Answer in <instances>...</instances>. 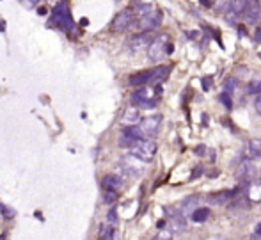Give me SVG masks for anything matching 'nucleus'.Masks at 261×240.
Returning <instances> with one entry per match:
<instances>
[{"label": "nucleus", "instance_id": "1", "mask_svg": "<svg viewBox=\"0 0 261 240\" xmlns=\"http://www.w3.org/2000/svg\"><path fill=\"white\" fill-rule=\"evenodd\" d=\"M137 14V27L142 28L144 32L155 31L162 23V11L151 4H137L135 7Z\"/></svg>", "mask_w": 261, "mask_h": 240}, {"label": "nucleus", "instance_id": "2", "mask_svg": "<svg viewBox=\"0 0 261 240\" xmlns=\"http://www.w3.org/2000/svg\"><path fill=\"white\" fill-rule=\"evenodd\" d=\"M160 93L162 89L158 85H142L132 95V103L137 107H142V109H151L157 105V98Z\"/></svg>", "mask_w": 261, "mask_h": 240}, {"label": "nucleus", "instance_id": "3", "mask_svg": "<svg viewBox=\"0 0 261 240\" xmlns=\"http://www.w3.org/2000/svg\"><path fill=\"white\" fill-rule=\"evenodd\" d=\"M171 52H172V46L169 34H160L157 38H153V41H151L150 48H148V57L153 63H158L165 53H171Z\"/></svg>", "mask_w": 261, "mask_h": 240}, {"label": "nucleus", "instance_id": "4", "mask_svg": "<svg viewBox=\"0 0 261 240\" xmlns=\"http://www.w3.org/2000/svg\"><path fill=\"white\" fill-rule=\"evenodd\" d=\"M130 153L135 155L137 159L144 160V162H151L155 153H157V142L151 141V139H139V141L130 148Z\"/></svg>", "mask_w": 261, "mask_h": 240}, {"label": "nucleus", "instance_id": "5", "mask_svg": "<svg viewBox=\"0 0 261 240\" xmlns=\"http://www.w3.org/2000/svg\"><path fill=\"white\" fill-rule=\"evenodd\" d=\"M137 23V14L135 9H123L121 13L115 14V18L112 20L110 28L114 32H125L128 31L132 25Z\"/></svg>", "mask_w": 261, "mask_h": 240}, {"label": "nucleus", "instance_id": "6", "mask_svg": "<svg viewBox=\"0 0 261 240\" xmlns=\"http://www.w3.org/2000/svg\"><path fill=\"white\" fill-rule=\"evenodd\" d=\"M52 21L61 27L63 31H70L71 28V16H70V9H68L66 2H59L57 7L53 9V18Z\"/></svg>", "mask_w": 261, "mask_h": 240}, {"label": "nucleus", "instance_id": "7", "mask_svg": "<svg viewBox=\"0 0 261 240\" xmlns=\"http://www.w3.org/2000/svg\"><path fill=\"white\" fill-rule=\"evenodd\" d=\"M160 125H162V116L160 114H153V116L144 117V119L139 123V128H140V132H142L144 139H150L158 134Z\"/></svg>", "mask_w": 261, "mask_h": 240}, {"label": "nucleus", "instance_id": "8", "mask_svg": "<svg viewBox=\"0 0 261 240\" xmlns=\"http://www.w3.org/2000/svg\"><path fill=\"white\" fill-rule=\"evenodd\" d=\"M121 167L130 176H140L144 173V160L137 159L135 155H126L121 160Z\"/></svg>", "mask_w": 261, "mask_h": 240}, {"label": "nucleus", "instance_id": "9", "mask_svg": "<svg viewBox=\"0 0 261 240\" xmlns=\"http://www.w3.org/2000/svg\"><path fill=\"white\" fill-rule=\"evenodd\" d=\"M151 41H153V38H151L150 32H140V34L133 36L132 39L128 41V46L132 52H142V50L150 48Z\"/></svg>", "mask_w": 261, "mask_h": 240}, {"label": "nucleus", "instance_id": "10", "mask_svg": "<svg viewBox=\"0 0 261 240\" xmlns=\"http://www.w3.org/2000/svg\"><path fill=\"white\" fill-rule=\"evenodd\" d=\"M140 110H139V107H128V109L125 110V114L121 116V123L123 125H126V127H133V125H137V123H140Z\"/></svg>", "mask_w": 261, "mask_h": 240}, {"label": "nucleus", "instance_id": "11", "mask_svg": "<svg viewBox=\"0 0 261 240\" xmlns=\"http://www.w3.org/2000/svg\"><path fill=\"white\" fill-rule=\"evenodd\" d=\"M128 82H130V85H133V87H142V85H150V82H151V70L139 71V73L130 75Z\"/></svg>", "mask_w": 261, "mask_h": 240}, {"label": "nucleus", "instance_id": "12", "mask_svg": "<svg viewBox=\"0 0 261 240\" xmlns=\"http://www.w3.org/2000/svg\"><path fill=\"white\" fill-rule=\"evenodd\" d=\"M245 155L249 160L261 159V139H251L245 146Z\"/></svg>", "mask_w": 261, "mask_h": 240}, {"label": "nucleus", "instance_id": "13", "mask_svg": "<svg viewBox=\"0 0 261 240\" xmlns=\"http://www.w3.org/2000/svg\"><path fill=\"white\" fill-rule=\"evenodd\" d=\"M235 196V192L231 191H220V192H213L208 196V203L210 205H224V203L231 201Z\"/></svg>", "mask_w": 261, "mask_h": 240}, {"label": "nucleus", "instance_id": "14", "mask_svg": "<svg viewBox=\"0 0 261 240\" xmlns=\"http://www.w3.org/2000/svg\"><path fill=\"white\" fill-rule=\"evenodd\" d=\"M169 71H171V66H157L151 70V85H157L160 82H164L165 78L169 77Z\"/></svg>", "mask_w": 261, "mask_h": 240}, {"label": "nucleus", "instance_id": "15", "mask_svg": "<svg viewBox=\"0 0 261 240\" xmlns=\"http://www.w3.org/2000/svg\"><path fill=\"white\" fill-rule=\"evenodd\" d=\"M101 185H103V191H118L123 185V178L119 174H107L101 180Z\"/></svg>", "mask_w": 261, "mask_h": 240}, {"label": "nucleus", "instance_id": "16", "mask_svg": "<svg viewBox=\"0 0 261 240\" xmlns=\"http://www.w3.org/2000/svg\"><path fill=\"white\" fill-rule=\"evenodd\" d=\"M244 16H245V20H247L249 23H254V21H258L259 16H261V6H259V2H254V0H251L249 7L245 9Z\"/></svg>", "mask_w": 261, "mask_h": 240}, {"label": "nucleus", "instance_id": "17", "mask_svg": "<svg viewBox=\"0 0 261 240\" xmlns=\"http://www.w3.org/2000/svg\"><path fill=\"white\" fill-rule=\"evenodd\" d=\"M251 0H231L229 2V14H235V16H240V14L245 13V9L249 7Z\"/></svg>", "mask_w": 261, "mask_h": 240}, {"label": "nucleus", "instance_id": "18", "mask_svg": "<svg viewBox=\"0 0 261 240\" xmlns=\"http://www.w3.org/2000/svg\"><path fill=\"white\" fill-rule=\"evenodd\" d=\"M195 208H199V198L197 196H192V198H187L183 203L180 205V210L183 214H190L192 216V212H194Z\"/></svg>", "mask_w": 261, "mask_h": 240}, {"label": "nucleus", "instance_id": "19", "mask_svg": "<svg viewBox=\"0 0 261 240\" xmlns=\"http://www.w3.org/2000/svg\"><path fill=\"white\" fill-rule=\"evenodd\" d=\"M169 219H171V224H172L174 231H183L185 230V219H183V216H181L180 212H172Z\"/></svg>", "mask_w": 261, "mask_h": 240}, {"label": "nucleus", "instance_id": "20", "mask_svg": "<svg viewBox=\"0 0 261 240\" xmlns=\"http://www.w3.org/2000/svg\"><path fill=\"white\" fill-rule=\"evenodd\" d=\"M192 221H194V223H205L206 219H208L210 217V208H201V206H199V208H195L194 212H192Z\"/></svg>", "mask_w": 261, "mask_h": 240}, {"label": "nucleus", "instance_id": "21", "mask_svg": "<svg viewBox=\"0 0 261 240\" xmlns=\"http://www.w3.org/2000/svg\"><path fill=\"white\" fill-rule=\"evenodd\" d=\"M247 93H251V95H259L261 93V77H254L251 82H249Z\"/></svg>", "mask_w": 261, "mask_h": 240}, {"label": "nucleus", "instance_id": "22", "mask_svg": "<svg viewBox=\"0 0 261 240\" xmlns=\"http://www.w3.org/2000/svg\"><path fill=\"white\" fill-rule=\"evenodd\" d=\"M153 240H172V230L162 228V230H158V233L153 237Z\"/></svg>", "mask_w": 261, "mask_h": 240}, {"label": "nucleus", "instance_id": "23", "mask_svg": "<svg viewBox=\"0 0 261 240\" xmlns=\"http://www.w3.org/2000/svg\"><path fill=\"white\" fill-rule=\"evenodd\" d=\"M115 199H118V191H105L103 192V201L107 203V205L115 203Z\"/></svg>", "mask_w": 261, "mask_h": 240}, {"label": "nucleus", "instance_id": "24", "mask_svg": "<svg viewBox=\"0 0 261 240\" xmlns=\"http://www.w3.org/2000/svg\"><path fill=\"white\" fill-rule=\"evenodd\" d=\"M252 174V166L251 164H244V166L240 167V171L237 173L238 178H244V176H251Z\"/></svg>", "mask_w": 261, "mask_h": 240}, {"label": "nucleus", "instance_id": "25", "mask_svg": "<svg viewBox=\"0 0 261 240\" xmlns=\"http://www.w3.org/2000/svg\"><path fill=\"white\" fill-rule=\"evenodd\" d=\"M0 214H2L6 219H13L14 217V210L9 208V206H6L4 203H0Z\"/></svg>", "mask_w": 261, "mask_h": 240}, {"label": "nucleus", "instance_id": "26", "mask_svg": "<svg viewBox=\"0 0 261 240\" xmlns=\"http://www.w3.org/2000/svg\"><path fill=\"white\" fill-rule=\"evenodd\" d=\"M235 87H237V78H227L226 84H224V93H233Z\"/></svg>", "mask_w": 261, "mask_h": 240}, {"label": "nucleus", "instance_id": "27", "mask_svg": "<svg viewBox=\"0 0 261 240\" xmlns=\"http://www.w3.org/2000/svg\"><path fill=\"white\" fill-rule=\"evenodd\" d=\"M229 2H231V0H212V6L215 7V9L222 11L226 6H229Z\"/></svg>", "mask_w": 261, "mask_h": 240}, {"label": "nucleus", "instance_id": "28", "mask_svg": "<svg viewBox=\"0 0 261 240\" xmlns=\"http://www.w3.org/2000/svg\"><path fill=\"white\" fill-rule=\"evenodd\" d=\"M229 98H231L229 93H222V95H220V102H222L227 109H231V105H233V102H229Z\"/></svg>", "mask_w": 261, "mask_h": 240}, {"label": "nucleus", "instance_id": "29", "mask_svg": "<svg viewBox=\"0 0 261 240\" xmlns=\"http://www.w3.org/2000/svg\"><path fill=\"white\" fill-rule=\"evenodd\" d=\"M38 4H39V0H21V6H23L25 9H34Z\"/></svg>", "mask_w": 261, "mask_h": 240}, {"label": "nucleus", "instance_id": "30", "mask_svg": "<svg viewBox=\"0 0 261 240\" xmlns=\"http://www.w3.org/2000/svg\"><path fill=\"white\" fill-rule=\"evenodd\" d=\"M107 221L110 224H115L118 223V212H115V210H110V212L107 214Z\"/></svg>", "mask_w": 261, "mask_h": 240}, {"label": "nucleus", "instance_id": "31", "mask_svg": "<svg viewBox=\"0 0 261 240\" xmlns=\"http://www.w3.org/2000/svg\"><path fill=\"white\" fill-rule=\"evenodd\" d=\"M254 109H256V112L261 116V93L256 96V100H254Z\"/></svg>", "mask_w": 261, "mask_h": 240}, {"label": "nucleus", "instance_id": "32", "mask_svg": "<svg viewBox=\"0 0 261 240\" xmlns=\"http://www.w3.org/2000/svg\"><path fill=\"white\" fill-rule=\"evenodd\" d=\"M254 41L256 43H261V23L256 27V32H254Z\"/></svg>", "mask_w": 261, "mask_h": 240}, {"label": "nucleus", "instance_id": "33", "mask_svg": "<svg viewBox=\"0 0 261 240\" xmlns=\"http://www.w3.org/2000/svg\"><path fill=\"white\" fill-rule=\"evenodd\" d=\"M254 235H256V237H259V238H261V223H258V224H256Z\"/></svg>", "mask_w": 261, "mask_h": 240}, {"label": "nucleus", "instance_id": "34", "mask_svg": "<svg viewBox=\"0 0 261 240\" xmlns=\"http://www.w3.org/2000/svg\"><path fill=\"white\" fill-rule=\"evenodd\" d=\"M0 240H6V235H0Z\"/></svg>", "mask_w": 261, "mask_h": 240}, {"label": "nucleus", "instance_id": "35", "mask_svg": "<svg viewBox=\"0 0 261 240\" xmlns=\"http://www.w3.org/2000/svg\"><path fill=\"white\" fill-rule=\"evenodd\" d=\"M259 182H261V174H259Z\"/></svg>", "mask_w": 261, "mask_h": 240}]
</instances>
